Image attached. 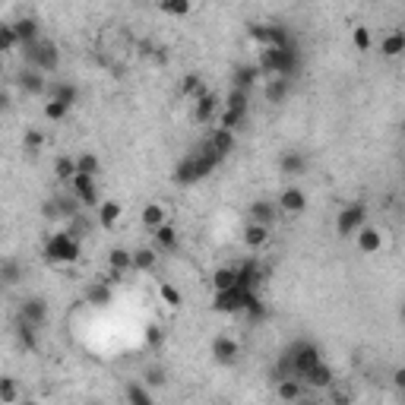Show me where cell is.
Segmentation results:
<instances>
[{
  "mask_svg": "<svg viewBox=\"0 0 405 405\" xmlns=\"http://www.w3.org/2000/svg\"><path fill=\"white\" fill-rule=\"evenodd\" d=\"M259 70H263L266 76H282V79H288L291 73L297 70V54L295 51H276V48H263L257 57Z\"/></svg>",
  "mask_w": 405,
  "mask_h": 405,
  "instance_id": "6da1fadb",
  "label": "cell"
},
{
  "mask_svg": "<svg viewBox=\"0 0 405 405\" xmlns=\"http://www.w3.org/2000/svg\"><path fill=\"white\" fill-rule=\"evenodd\" d=\"M44 257L51 263H76L79 259V238L73 231H54L44 244Z\"/></svg>",
  "mask_w": 405,
  "mask_h": 405,
  "instance_id": "7a4b0ae2",
  "label": "cell"
},
{
  "mask_svg": "<svg viewBox=\"0 0 405 405\" xmlns=\"http://www.w3.org/2000/svg\"><path fill=\"white\" fill-rule=\"evenodd\" d=\"M364 225H367L364 202H348V206H342V212L335 215V234H339V238H354Z\"/></svg>",
  "mask_w": 405,
  "mask_h": 405,
  "instance_id": "3957f363",
  "label": "cell"
},
{
  "mask_svg": "<svg viewBox=\"0 0 405 405\" xmlns=\"http://www.w3.org/2000/svg\"><path fill=\"white\" fill-rule=\"evenodd\" d=\"M22 51L29 54L32 67L41 70V73H57V67H60V51H57L54 41H35Z\"/></svg>",
  "mask_w": 405,
  "mask_h": 405,
  "instance_id": "277c9868",
  "label": "cell"
},
{
  "mask_svg": "<svg viewBox=\"0 0 405 405\" xmlns=\"http://www.w3.org/2000/svg\"><path fill=\"white\" fill-rule=\"evenodd\" d=\"M316 364H320V348H316L314 342H301V345L291 348L288 367H291V373H295V377L304 380V373H310Z\"/></svg>",
  "mask_w": 405,
  "mask_h": 405,
  "instance_id": "5b68a950",
  "label": "cell"
},
{
  "mask_svg": "<svg viewBox=\"0 0 405 405\" xmlns=\"http://www.w3.org/2000/svg\"><path fill=\"white\" fill-rule=\"evenodd\" d=\"M244 304H247V291H240V288L215 291V297H212L215 314H244Z\"/></svg>",
  "mask_w": 405,
  "mask_h": 405,
  "instance_id": "8992f818",
  "label": "cell"
},
{
  "mask_svg": "<svg viewBox=\"0 0 405 405\" xmlns=\"http://www.w3.org/2000/svg\"><path fill=\"white\" fill-rule=\"evenodd\" d=\"M354 247H358V253L373 257V253H380L386 247V238H383V231H380L377 225H364L358 234H354Z\"/></svg>",
  "mask_w": 405,
  "mask_h": 405,
  "instance_id": "52a82bcc",
  "label": "cell"
},
{
  "mask_svg": "<svg viewBox=\"0 0 405 405\" xmlns=\"http://www.w3.org/2000/svg\"><path fill=\"white\" fill-rule=\"evenodd\" d=\"M278 212H288V215H301L304 209H307V193H304L301 187H295V184H288V187L278 193L276 200Z\"/></svg>",
  "mask_w": 405,
  "mask_h": 405,
  "instance_id": "ba28073f",
  "label": "cell"
},
{
  "mask_svg": "<svg viewBox=\"0 0 405 405\" xmlns=\"http://www.w3.org/2000/svg\"><path fill=\"white\" fill-rule=\"evenodd\" d=\"M209 352H212L215 364H234L240 354V345H238V339H231V335H215Z\"/></svg>",
  "mask_w": 405,
  "mask_h": 405,
  "instance_id": "9c48e42d",
  "label": "cell"
},
{
  "mask_svg": "<svg viewBox=\"0 0 405 405\" xmlns=\"http://www.w3.org/2000/svg\"><path fill=\"white\" fill-rule=\"evenodd\" d=\"M70 187H73V196L82 202V206H101V202H98V187H95V177L76 174L73 181H70Z\"/></svg>",
  "mask_w": 405,
  "mask_h": 405,
  "instance_id": "30bf717a",
  "label": "cell"
},
{
  "mask_svg": "<svg viewBox=\"0 0 405 405\" xmlns=\"http://www.w3.org/2000/svg\"><path fill=\"white\" fill-rule=\"evenodd\" d=\"M276 396H278V402H285V405H297V402L304 399V380H301V377H285V380H278Z\"/></svg>",
  "mask_w": 405,
  "mask_h": 405,
  "instance_id": "8fae6325",
  "label": "cell"
},
{
  "mask_svg": "<svg viewBox=\"0 0 405 405\" xmlns=\"http://www.w3.org/2000/svg\"><path fill=\"white\" fill-rule=\"evenodd\" d=\"M278 219V206L269 200H253L250 202V221L253 225H263V228H272Z\"/></svg>",
  "mask_w": 405,
  "mask_h": 405,
  "instance_id": "7c38bea8",
  "label": "cell"
},
{
  "mask_svg": "<svg viewBox=\"0 0 405 405\" xmlns=\"http://www.w3.org/2000/svg\"><path fill=\"white\" fill-rule=\"evenodd\" d=\"M19 86H22V92H29V95H48V76L41 73V70H35V67H29V70H22L19 73Z\"/></svg>",
  "mask_w": 405,
  "mask_h": 405,
  "instance_id": "4fadbf2b",
  "label": "cell"
},
{
  "mask_svg": "<svg viewBox=\"0 0 405 405\" xmlns=\"http://www.w3.org/2000/svg\"><path fill=\"white\" fill-rule=\"evenodd\" d=\"M139 221H143V228H149V231H158L162 225H168V209H165L162 202H146V206L139 209Z\"/></svg>",
  "mask_w": 405,
  "mask_h": 405,
  "instance_id": "5bb4252c",
  "label": "cell"
},
{
  "mask_svg": "<svg viewBox=\"0 0 405 405\" xmlns=\"http://www.w3.org/2000/svg\"><path fill=\"white\" fill-rule=\"evenodd\" d=\"M19 316H22L25 323H32V326H41V323L48 320V304H44V297H25L22 307H19Z\"/></svg>",
  "mask_w": 405,
  "mask_h": 405,
  "instance_id": "9a60e30c",
  "label": "cell"
},
{
  "mask_svg": "<svg viewBox=\"0 0 405 405\" xmlns=\"http://www.w3.org/2000/svg\"><path fill=\"white\" fill-rule=\"evenodd\" d=\"M269 234H272V228H263V225H253V221H247L244 231H240V240H244L247 250H263V247L269 244Z\"/></svg>",
  "mask_w": 405,
  "mask_h": 405,
  "instance_id": "2e32d148",
  "label": "cell"
},
{
  "mask_svg": "<svg viewBox=\"0 0 405 405\" xmlns=\"http://www.w3.org/2000/svg\"><path fill=\"white\" fill-rule=\"evenodd\" d=\"M48 101H63V105L73 108L76 98H79V89L73 86V82H63V79H51L48 86V95H44Z\"/></svg>",
  "mask_w": 405,
  "mask_h": 405,
  "instance_id": "e0dca14e",
  "label": "cell"
},
{
  "mask_svg": "<svg viewBox=\"0 0 405 405\" xmlns=\"http://www.w3.org/2000/svg\"><path fill=\"white\" fill-rule=\"evenodd\" d=\"M333 383H335V373H333V367L323 364V361L310 373H304V386H310V390H329Z\"/></svg>",
  "mask_w": 405,
  "mask_h": 405,
  "instance_id": "ac0fdd59",
  "label": "cell"
},
{
  "mask_svg": "<svg viewBox=\"0 0 405 405\" xmlns=\"http://www.w3.org/2000/svg\"><path fill=\"white\" fill-rule=\"evenodd\" d=\"M380 54L383 57H402L405 54V32L402 29H392V32H386L383 38H380Z\"/></svg>",
  "mask_w": 405,
  "mask_h": 405,
  "instance_id": "d6986e66",
  "label": "cell"
},
{
  "mask_svg": "<svg viewBox=\"0 0 405 405\" xmlns=\"http://www.w3.org/2000/svg\"><path fill=\"white\" fill-rule=\"evenodd\" d=\"M259 76H263L259 63H240V67L234 70V89H244V92H250V89L259 82Z\"/></svg>",
  "mask_w": 405,
  "mask_h": 405,
  "instance_id": "ffe728a7",
  "label": "cell"
},
{
  "mask_svg": "<svg viewBox=\"0 0 405 405\" xmlns=\"http://www.w3.org/2000/svg\"><path fill=\"white\" fill-rule=\"evenodd\" d=\"M278 171H282L285 177H297L307 171V155L304 152H282V158H278Z\"/></svg>",
  "mask_w": 405,
  "mask_h": 405,
  "instance_id": "44dd1931",
  "label": "cell"
},
{
  "mask_svg": "<svg viewBox=\"0 0 405 405\" xmlns=\"http://www.w3.org/2000/svg\"><path fill=\"white\" fill-rule=\"evenodd\" d=\"M206 149H212L219 158H228V155L234 152V133H231V130H219V127H215L212 136H209V146H206Z\"/></svg>",
  "mask_w": 405,
  "mask_h": 405,
  "instance_id": "7402d4cb",
  "label": "cell"
},
{
  "mask_svg": "<svg viewBox=\"0 0 405 405\" xmlns=\"http://www.w3.org/2000/svg\"><path fill=\"white\" fill-rule=\"evenodd\" d=\"M108 269L114 272H133V250H127V247H111L108 250Z\"/></svg>",
  "mask_w": 405,
  "mask_h": 405,
  "instance_id": "603a6c76",
  "label": "cell"
},
{
  "mask_svg": "<svg viewBox=\"0 0 405 405\" xmlns=\"http://www.w3.org/2000/svg\"><path fill=\"white\" fill-rule=\"evenodd\" d=\"M212 288L215 291H231V288H238V266H219V269L212 272Z\"/></svg>",
  "mask_w": 405,
  "mask_h": 405,
  "instance_id": "cb8c5ba5",
  "label": "cell"
},
{
  "mask_svg": "<svg viewBox=\"0 0 405 405\" xmlns=\"http://www.w3.org/2000/svg\"><path fill=\"white\" fill-rule=\"evenodd\" d=\"M174 184H181V187H190V184H196L200 181V174H196V158L193 155H187L184 162H177L174 165Z\"/></svg>",
  "mask_w": 405,
  "mask_h": 405,
  "instance_id": "d4e9b609",
  "label": "cell"
},
{
  "mask_svg": "<svg viewBox=\"0 0 405 405\" xmlns=\"http://www.w3.org/2000/svg\"><path fill=\"white\" fill-rule=\"evenodd\" d=\"M221 105V98L219 95H202L200 101H196L193 105V117H196V124H209V120H212V114H215V108Z\"/></svg>",
  "mask_w": 405,
  "mask_h": 405,
  "instance_id": "484cf974",
  "label": "cell"
},
{
  "mask_svg": "<svg viewBox=\"0 0 405 405\" xmlns=\"http://www.w3.org/2000/svg\"><path fill=\"white\" fill-rule=\"evenodd\" d=\"M13 29H16V35H19V41H22V48H29V44L41 41V38H38V22H35L32 16L16 19V22H13Z\"/></svg>",
  "mask_w": 405,
  "mask_h": 405,
  "instance_id": "4316f807",
  "label": "cell"
},
{
  "mask_svg": "<svg viewBox=\"0 0 405 405\" xmlns=\"http://www.w3.org/2000/svg\"><path fill=\"white\" fill-rule=\"evenodd\" d=\"M111 301H114L111 285L95 282V285H89V288H86V304H92V307H108Z\"/></svg>",
  "mask_w": 405,
  "mask_h": 405,
  "instance_id": "83f0119b",
  "label": "cell"
},
{
  "mask_svg": "<svg viewBox=\"0 0 405 405\" xmlns=\"http://www.w3.org/2000/svg\"><path fill=\"white\" fill-rule=\"evenodd\" d=\"M181 95H187V98H193V101H200L202 95H209L202 76L200 73H187V76H184V79H181Z\"/></svg>",
  "mask_w": 405,
  "mask_h": 405,
  "instance_id": "f1b7e54d",
  "label": "cell"
},
{
  "mask_svg": "<svg viewBox=\"0 0 405 405\" xmlns=\"http://www.w3.org/2000/svg\"><path fill=\"white\" fill-rule=\"evenodd\" d=\"M259 278H263V272L257 269V263L238 266V288H240V291H257Z\"/></svg>",
  "mask_w": 405,
  "mask_h": 405,
  "instance_id": "f546056e",
  "label": "cell"
},
{
  "mask_svg": "<svg viewBox=\"0 0 405 405\" xmlns=\"http://www.w3.org/2000/svg\"><path fill=\"white\" fill-rule=\"evenodd\" d=\"M158 266V253L152 247H136L133 250V272H152Z\"/></svg>",
  "mask_w": 405,
  "mask_h": 405,
  "instance_id": "4dcf8cb0",
  "label": "cell"
},
{
  "mask_svg": "<svg viewBox=\"0 0 405 405\" xmlns=\"http://www.w3.org/2000/svg\"><path fill=\"white\" fill-rule=\"evenodd\" d=\"M120 215H124V206H120L117 200H105L98 206V221H101V228H114L120 221Z\"/></svg>",
  "mask_w": 405,
  "mask_h": 405,
  "instance_id": "1f68e13d",
  "label": "cell"
},
{
  "mask_svg": "<svg viewBox=\"0 0 405 405\" xmlns=\"http://www.w3.org/2000/svg\"><path fill=\"white\" fill-rule=\"evenodd\" d=\"M76 174H79V168H76L73 155H57L54 158V177L57 181H73Z\"/></svg>",
  "mask_w": 405,
  "mask_h": 405,
  "instance_id": "d6a6232c",
  "label": "cell"
},
{
  "mask_svg": "<svg viewBox=\"0 0 405 405\" xmlns=\"http://www.w3.org/2000/svg\"><path fill=\"white\" fill-rule=\"evenodd\" d=\"M19 48H22V41H19L13 22H4L0 25V51H4V54H13V51H19Z\"/></svg>",
  "mask_w": 405,
  "mask_h": 405,
  "instance_id": "836d02e7",
  "label": "cell"
},
{
  "mask_svg": "<svg viewBox=\"0 0 405 405\" xmlns=\"http://www.w3.org/2000/svg\"><path fill=\"white\" fill-rule=\"evenodd\" d=\"M127 402H130V405H155V399H152L149 386H143V383H127Z\"/></svg>",
  "mask_w": 405,
  "mask_h": 405,
  "instance_id": "e575fe53",
  "label": "cell"
},
{
  "mask_svg": "<svg viewBox=\"0 0 405 405\" xmlns=\"http://www.w3.org/2000/svg\"><path fill=\"white\" fill-rule=\"evenodd\" d=\"M285 95H288V79H282V76H272V79L266 82V101L278 105V101H285Z\"/></svg>",
  "mask_w": 405,
  "mask_h": 405,
  "instance_id": "d590c367",
  "label": "cell"
},
{
  "mask_svg": "<svg viewBox=\"0 0 405 405\" xmlns=\"http://www.w3.org/2000/svg\"><path fill=\"white\" fill-rule=\"evenodd\" d=\"M76 168H79V174L95 177L101 171V158L95 155V152H79V155H76Z\"/></svg>",
  "mask_w": 405,
  "mask_h": 405,
  "instance_id": "8d00e7d4",
  "label": "cell"
},
{
  "mask_svg": "<svg viewBox=\"0 0 405 405\" xmlns=\"http://www.w3.org/2000/svg\"><path fill=\"white\" fill-rule=\"evenodd\" d=\"M158 297H162V304H168V307H174V310L184 304L181 288H177V285H171V282H158Z\"/></svg>",
  "mask_w": 405,
  "mask_h": 405,
  "instance_id": "74e56055",
  "label": "cell"
},
{
  "mask_svg": "<svg viewBox=\"0 0 405 405\" xmlns=\"http://www.w3.org/2000/svg\"><path fill=\"white\" fill-rule=\"evenodd\" d=\"M152 234H155V244L162 247V250H177V228L171 225V221L162 225L158 231H152Z\"/></svg>",
  "mask_w": 405,
  "mask_h": 405,
  "instance_id": "f35d334b",
  "label": "cell"
},
{
  "mask_svg": "<svg viewBox=\"0 0 405 405\" xmlns=\"http://www.w3.org/2000/svg\"><path fill=\"white\" fill-rule=\"evenodd\" d=\"M158 10L168 13V16H190L193 13V0H162Z\"/></svg>",
  "mask_w": 405,
  "mask_h": 405,
  "instance_id": "ab89813d",
  "label": "cell"
},
{
  "mask_svg": "<svg viewBox=\"0 0 405 405\" xmlns=\"http://www.w3.org/2000/svg\"><path fill=\"white\" fill-rule=\"evenodd\" d=\"M225 108H231V111L238 114H247V108H250V92H244V89H231L225 98Z\"/></svg>",
  "mask_w": 405,
  "mask_h": 405,
  "instance_id": "60d3db41",
  "label": "cell"
},
{
  "mask_svg": "<svg viewBox=\"0 0 405 405\" xmlns=\"http://www.w3.org/2000/svg\"><path fill=\"white\" fill-rule=\"evenodd\" d=\"M244 117L247 114H238V111H231V108H225L221 105V114H219V130H238L240 124H244Z\"/></svg>",
  "mask_w": 405,
  "mask_h": 405,
  "instance_id": "b9f144b4",
  "label": "cell"
},
{
  "mask_svg": "<svg viewBox=\"0 0 405 405\" xmlns=\"http://www.w3.org/2000/svg\"><path fill=\"white\" fill-rule=\"evenodd\" d=\"M0 402L4 405H19V386L13 377H4L0 380Z\"/></svg>",
  "mask_w": 405,
  "mask_h": 405,
  "instance_id": "7bdbcfd3",
  "label": "cell"
},
{
  "mask_svg": "<svg viewBox=\"0 0 405 405\" xmlns=\"http://www.w3.org/2000/svg\"><path fill=\"white\" fill-rule=\"evenodd\" d=\"M41 114H44L48 120H63V117L70 114V105H63V101H44Z\"/></svg>",
  "mask_w": 405,
  "mask_h": 405,
  "instance_id": "ee69618b",
  "label": "cell"
},
{
  "mask_svg": "<svg viewBox=\"0 0 405 405\" xmlns=\"http://www.w3.org/2000/svg\"><path fill=\"white\" fill-rule=\"evenodd\" d=\"M326 392H329V405H352V390H345V386L333 383Z\"/></svg>",
  "mask_w": 405,
  "mask_h": 405,
  "instance_id": "f6af8a7d",
  "label": "cell"
},
{
  "mask_svg": "<svg viewBox=\"0 0 405 405\" xmlns=\"http://www.w3.org/2000/svg\"><path fill=\"white\" fill-rule=\"evenodd\" d=\"M352 41H354V48L358 51H371V29L367 25H354V32H352Z\"/></svg>",
  "mask_w": 405,
  "mask_h": 405,
  "instance_id": "bcb514c9",
  "label": "cell"
},
{
  "mask_svg": "<svg viewBox=\"0 0 405 405\" xmlns=\"http://www.w3.org/2000/svg\"><path fill=\"white\" fill-rule=\"evenodd\" d=\"M35 329L38 326H32V323H19V342H22L25 348H29V352H35Z\"/></svg>",
  "mask_w": 405,
  "mask_h": 405,
  "instance_id": "7dc6e473",
  "label": "cell"
},
{
  "mask_svg": "<svg viewBox=\"0 0 405 405\" xmlns=\"http://www.w3.org/2000/svg\"><path fill=\"white\" fill-rule=\"evenodd\" d=\"M0 272H4V282H6V285H16V282H19V263H16V259L6 257L4 266H0Z\"/></svg>",
  "mask_w": 405,
  "mask_h": 405,
  "instance_id": "c3c4849f",
  "label": "cell"
},
{
  "mask_svg": "<svg viewBox=\"0 0 405 405\" xmlns=\"http://www.w3.org/2000/svg\"><path fill=\"white\" fill-rule=\"evenodd\" d=\"M22 146H25V152H41V146H44V136L38 130H25V136H22Z\"/></svg>",
  "mask_w": 405,
  "mask_h": 405,
  "instance_id": "681fc988",
  "label": "cell"
},
{
  "mask_svg": "<svg viewBox=\"0 0 405 405\" xmlns=\"http://www.w3.org/2000/svg\"><path fill=\"white\" fill-rule=\"evenodd\" d=\"M146 386H149V390H152V386H155V390H158V386H165V371H162V367H149V371H146Z\"/></svg>",
  "mask_w": 405,
  "mask_h": 405,
  "instance_id": "f907efd6",
  "label": "cell"
},
{
  "mask_svg": "<svg viewBox=\"0 0 405 405\" xmlns=\"http://www.w3.org/2000/svg\"><path fill=\"white\" fill-rule=\"evenodd\" d=\"M162 339H165V333H162V329H158V326H149V329H146V342H149L152 348H158V345H162Z\"/></svg>",
  "mask_w": 405,
  "mask_h": 405,
  "instance_id": "816d5d0a",
  "label": "cell"
},
{
  "mask_svg": "<svg viewBox=\"0 0 405 405\" xmlns=\"http://www.w3.org/2000/svg\"><path fill=\"white\" fill-rule=\"evenodd\" d=\"M392 386L405 392V367H396V371H392Z\"/></svg>",
  "mask_w": 405,
  "mask_h": 405,
  "instance_id": "f5cc1de1",
  "label": "cell"
},
{
  "mask_svg": "<svg viewBox=\"0 0 405 405\" xmlns=\"http://www.w3.org/2000/svg\"><path fill=\"white\" fill-rule=\"evenodd\" d=\"M19 405H38V402H35V399H22V402H19Z\"/></svg>",
  "mask_w": 405,
  "mask_h": 405,
  "instance_id": "db71d44e",
  "label": "cell"
},
{
  "mask_svg": "<svg viewBox=\"0 0 405 405\" xmlns=\"http://www.w3.org/2000/svg\"><path fill=\"white\" fill-rule=\"evenodd\" d=\"M297 405H316V402H310V399H301V402H297Z\"/></svg>",
  "mask_w": 405,
  "mask_h": 405,
  "instance_id": "11a10c76",
  "label": "cell"
},
{
  "mask_svg": "<svg viewBox=\"0 0 405 405\" xmlns=\"http://www.w3.org/2000/svg\"><path fill=\"white\" fill-rule=\"evenodd\" d=\"M399 316H402V323H405V304H402V310H399Z\"/></svg>",
  "mask_w": 405,
  "mask_h": 405,
  "instance_id": "9f6ffc18",
  "label": "cell"
}]
</instances>
